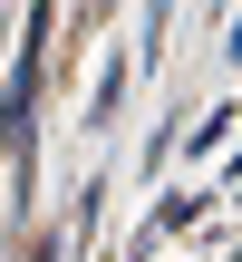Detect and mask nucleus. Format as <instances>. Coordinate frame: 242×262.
I'll return each instance as SVG.
<instances>
[{"label": "nucleus", "mask_w": 242, "mask_h": 262, "mask_svg": "<svg viewBox=\"0 0 242 262\" xmlns=\"http://www.w3.org/2000/svg\"><path fill=\"white\" fill-rule=\"evenodd\" d=\"M39 58H49V0L29 10V39H19V58H10V88H0V146L19 156V175H29V107H39Z\"/></svg>", "instance_id": "1"}, {"label": "nucleus", "mask_w": 242, "mask_h": 262, "mask_svg": "<svg viewBox=\"0 0 242 262\" xmlns=\"http://www.w3.org/2000/svg\"><path fill=\"white\" fill-rule=\"evenodd\" d=\"M194 214H204V194H165V204H155V233H175V224H194Z\"/></svg>", "instance_id": "2"}, {"label": "nucleus", "mask_w": 242, "mask_h": 262, "mask_svg": "<svg viewBox=\"0 0 242 262\" xmlns=\"http://www.w3.org/2000/svg\"><path fill=\"white\" fill-rule=\"evenodd\" d=\"M29 262H58V253H49V243H39V253H29Z\"/></svg>", "instance_id": "3"}]
</instances>
